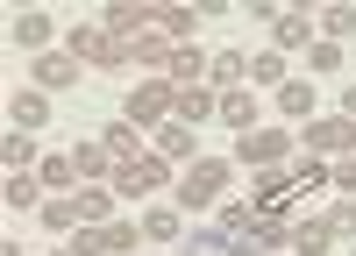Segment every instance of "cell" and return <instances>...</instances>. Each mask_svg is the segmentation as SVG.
Segmentation results:
<instances>
[{
	"mask_svg": "<svg viewBox=\"0 0 356 256\" xmlns=\"http://www.w3.org/2000/svg\"><path fill=\"white\" fill-rule=\"evenodd\" d=\"M164 178H171V157H157V150H143V157H129V164H114V192H164Z\"/></svg>",
	"mask_w": 356,
	"mask_h": 256,
	"instance_id": "obj_1",
	"label": "cell"
},
{
	"mask_svg": "<svg viewBox=\"0 0 356 256\" xmlns=\"http://www.w3.org/2000/svg\"><path fill=\"white\" fill-rule=\"evenodd\" d=\"M72 57L79 65H129V43L114 28H72Z\"/></svg>",
	"mask_w": 356,
	"mask_h": 256,
	"instance_id": "obj_2",
	"label": "cell"
},
{
	"mask_svg": "<svg viewBox=\"0 0 356 256\" xmlns=\"http://www.w3.org/2000/svg\"><path fill=\"white\" fill-rule=\"evenodd\" d=\"M221 192H228V164L207 157V164H193V171H186V207H214Z\"/></svg>",
	"mask_w": 356,
	"mask_h": 256,
	"instance_id": "obj_3",
	"label": "cell"
},
{
	"mask_svg": "<svg viewBox=\"0 0 356 256\" xmlns=\"http://www.w3.org/2000/svg\"><path fill=\"white\" fill-rule=\"evenodd\" d=\"M178 107V85H136L129 93V121L143 128V121H164V114Z\"/></svg>",
	"mask_w": 356,
	"mask_h": 256,
	"instance_id": "obj_4",
	"label": "cell"
},
{
	"mask_svg": "<svg viewBox=\"0 0 356 256\" xmlns=\"http://www.w3.org/2000/svg\"><path fill=\"white\" fill-rule=\"evenodd\" d=\"M278 157H285V135H278V128H250V135H243V164L278 171Z\"/></svg>",
	"mask_w": 356,
	"mask_h": 256,
	"instance_id": "obj_5",
	"label": "cell"
},
{
	"mask_svg": "<svg viewBox=\"0 0 356 256\" xmlns=\"http://www.w3.org/2000/svg\"><path fill=\"white\" fill-rule=\"evenodd\" d=\"M307 36H314V15H300V8H278V15H271V43H278V50H300Z\"/></svg>",
	"mask_w": 356,
	"mask_h": 256,
	"instance_id": "obj_6",
	"label": "cell"
},
{
	"mask_svg": "<svg viewBox=\"0 0 356 256\" xmlns=\"http://www.w3.org/2000/svg\"><path fill=\"white\" fill-rule=\"evenodd\" d=\"M29 78H36V85H79V57L72 50H50V57H36Z\"/></svg>",
	"mask_w": 356,
	"mask_h": 256,
	"instance_id": "obj_7",
	"label": "cell"
},
{
	"mask_svg": "<svg viewBox=\"0 0 356 256\" xmlns=\"http://www.w3.org/2000/svg\"><path fill=\"white\" fill-rule=\"evenodd\" d=\"M349 142H356V121H314V128H307V150H321V157L349 150Z\"/></svg>",
	"mask_w": 356,
	"mask_h": 256,
	"instance_id": "obj_8",
	"label": "cell"
},
{
	"mask_svg": "<svg viewBox=\"0 0 356 256\" xmlns=\"http://www.w3.org/2000/svg\"><path fill=\"white\" fill-rule=\"evenodd\" d=\"M214 114H221L235 135H250V128H257V100L243 93V85H235V93H221V107H214Z\"/></svg>",
	"mask_w": 356,
	"mask_h": 256,
	"instance_id": "obj_9",
	"label": "cell"
},
{
	"mask_svg": "<svg viewBox=\"0 0 356 256\" xmlns=\"http://www.w3.org/2000/svg\"><path fill=\"white\" fill-rule=\"evenodd\" d=\"M328 242H335V228H328V221H300V228H292V249H300V256H321Z\"/></svg>",
	"mask_w": 356,
	"mask_h": 256,
	"instance_id": "obj_10",
	"label": "cell"
},
{
	"mask_svg": "<svg viewBox=\"0 0 356 256\" xmlns=\"http://www.w3.org/2000/svg\"><path fill=\"white\" fill-rule=\"evenodd\" d=\"M214 107H221L214 93H200V85H186V93H178V107H171V114H178V121H186V128H193V121H207V114H214Z\"/></svg>",
	"mask_w": 356,
	"mask_h": 256,
	"instance_id": "obj_11",
	"label": "cell"
},
{
	"mask_svg": "<svg viewBox=\"0 0 356 256\" xmlns=\"http://www.w3.org/2000/svg\"><path fill=\"white\" fill-rule=\"evenodd\" d=\"M207 65H214V57H200V50H193V43H178V50H171V65H164V71H171V78H178V85H186V78H200V71H207Z\"/></svg>",
	"mask_w": 356,
	"mask_h": 256,
	"instance_id": "obj_12",
	"label": "cell"
},
{
	"mask_svg": "<svg viewBox=\"0 0 356 256\" xmlns=\"http://www.w3.org/2000/svg\"><path fill=\"white\" fill-rule=\"evenodd\" d=\"M43 93H15V114H8V128H43Z\"/></svg>",
	"mask_w": 356,
	"mask_h": 256,
	"instance_id": "obj_13",
	"label": "cell"
},
{
	"mask_svg": "<svg viewBox=\"0 0 356 256\" xmlns=\"http://www.w3.org/2000/svg\"><path fill=\"white\" fill-rule=\"evenodd\" d=\"M186 150H193V128H186V121H164V128H157V157H171V164H178Z\"/></svg>",
	"mask_w": 356,
	"mask_h": 256,
	"instance_id": "obj_14",
	"label": "cell"
},
{
	"mask_svg": "<svg viewBox=\"0 0 356 256\" xmlns=\"http://www.w3.org/2000/svg\"><path fill=\"white\" fill-rule=\"evenodd\" d=\"M72 221H86V207H79V199H43V228H57V235H65Z\"/></svg>",
	"mask_w": 356,
	"mask_h": 256,
	"instance_id": "obj_15",
	"label": "cell"
},
{
	"mask_svg": "<svg viewBox=\"0 0 356 256\" xmlns=\"http://www.w3.org/2000/svg\"><path fill=\"white\" fill-rule=\"evenodd\" d=\"M43 36H50V15H36V8H29V15H15V43H22V50H36Z\"/></svg>",
	"mask_w": 356,
	"mask_h": 256,
	"instance_id": "obj_16",
	"label": "cell"
},
{
	"mask_svg": "<svg viewBox=\"0 0 356 256\" xmlns=\"http://www.w3.org/2000/svg\"><path fill=\"white\" fill-rule=\"evenodd\" d=\"M107 150H114V164L143 157V142H136V121H114V128H107Z\"/></svg>",
	"mask_w": 356,
	"mask_h": 256,
	"instance_id": "obj_17",
	"label": "cell"
},
{
	"mask_svg": "<svg viewBox=\"0 0 356 256\" xmlns=\"http://www.w3.org/2000/svg\"><path fill=\"white\" fill-rule=\"evenodd\" d=\"M314 28H328V43H335V36H349V28H356V8H342V0H335V8L314 15Z\"/></svg>",
	"mask_w": 356,
	"mask_h": 256,
	"instance_id": "obj_18",
	"label": "cell"
},
{
	"mask_svg": "<svg viewBox=\"0 0 356 256\" xmlns=\"http://www.w3.org/2000/svg\"><path fill=\"white\" fill-rule=\"evenodd\" d=\"M100 242H107L114 256H129V249L143 242V228H129V221H107V228H100Z\"/></svg>",
	"mask_w": 356,
	"mask_h": 256,
	"instance_id": "obj_19",
	"label": "cell"
},
{
	"mask_svg": "<svg viewBox=\"0 0 356 256\" xmlns=\"http://www.w3.org/2000/svg\"><path fill=\"white\" fill-rule=\"evenodd\" d=\"M278 114H314V85H278Z\"/></svg>",
	"mask_w": 356,
	"mask_h": 256,
	"instance_id": "obj_20",
	"label": "cell"
},
{
	"mask_svg": "<svg viewBox=\"0 0 356 256\" xmlns=\"http://www.w3.org/2000/svg\"><path fill=\"white\" fill-rule=\"evenodd\" d=\"M200 22V8H157V28H164V36L178 43V36H186V28Z\"/></svg>",
	"mask_w": 356,
	"mask_h": 256,
	"instance_id": "obj_21",
	"label": "cell"
},
{
	"mask_svg": "<svg viewBox=\"0 0 356 256\" xmlns=\"http://www.w3.org/2000/svg\"><path fill=\"white\" fill-rule=\"evenodd\" d=\"M143 235L150 242H178V207H157L150 221H143Z\"/></svg>",
	"mask_w": 356,
	"mask_h": 256,
	"instance_id": "obj_22",
	"label": "cell"
},
{
	"mask_svg": "<svg viewBox=\"0 0 356 256\" xmlns=\"http://www.w3.org/2000/svg\"><path fill=\"white\" fill-rule=\"evenodd\" d=\"M72 157H79V178H100L114 150H107V142H86V150H72Z\"/></svg>",
	"mask_w": 356,
	"mask_h": 256,
	"instance_id": "obj_23",
	"label": "cell"
},
{
	"mask_svg": "<svg viewBox=\"0 0 356 256\" xmlns=\"http://www.w3.org/2000/svg\"><path fill=\"white\" fill-rule=\"evenodd\" d=\"M250 78H257V85H278V78H285V57H278V50L250 57Z\"/></svg>",
	"mask_w": 356,
	"mask_h": 256,
	"instance_id": "obj_24",
	"label": "cell"
},
{
	"mask_svg": "<svg viewBox=\"0 0 356 256\" xmlns=\"http://www.w3.org/2000/svg\"><path fill=\"white\" fill-rule=\"evenodd\" d=\"M36 178H43V185H72V178H79V157H43Z\"/></svg>",
	"mask_w": 356,
	"mask_h": 256,
	"instance_id": "obj_25",
	"label": "cell"
},
{
	"mask_svg": "<svg viewBox=\"0 0 356 256\" xmlns=\"http://www.w3.org/2000/svg\"><path fill=\"white\" fill-rule=\"evenodd\" d=\"M114 199H122V192H100V185H93V192H79V207H86V221H100V228H107Z\"/></svg>",
	"mask_w": 356,
	"mask_h": 256,
	"instance_id": "obj_26",
	"label": "cell"
},
{
	"mask_svg": "<svg viewBox=\"0 0 356 256\" xmlns=\"http://www.w3.org/2000/svg\"><path fill=\"white\" fill-rule=\"evenodd\" d=\"M36 185H43V178H29V171H8V192H0V199H8V207H29V199H36Z\"/></svg>",
	"mask_w": 356,
	"mask_h": 256,
	"instance_id": "obj_27",
	"label": "cell"
},
{
	"mask_svg": "<svg viewBox=\"0 0 356 256\" xmlns=\"http://www.w3.org/2000/svg\"><path fill=\"white\" fill-rule=\"evenodd\" d=\"M307 65H314V71H342V43H328V36H321V43L307 50Z\"/></svg>",
	"mask_w": 356,
	"mask_h": 256,
	"instance_id": "obj_28",
	"label": "cell"
},
{
	"mask_svg": "<svg viewBox=\"0 0 356 256\" xmlns=\"http://www.w3.org/2000/svg\"><path fill=\"white\" fill-rule=\"evenodd\" d=\"M29 150H36V142H29V128H8V142H0V157H8V171H15V164H29Z\"/></svg>",
	"mask_w": 356,
	"mask_h": 256,
	"instance_id": "obj_29",
	"label": "cell"
},
{
	"mask_svg": "<svg viewBox=\"0 0 356 256\" xmlns=\"http://www.w3.org/2000/svg\"><path fill=\"white\" fill-rule=\"evenodd\" d=\"M186 256H228V235H221V228H207V235L186 242Z\"/></svg>",
	"mask_w": 356,
	"mask_h": 256,
	"instance_id": "obj_30",
	"label": "cell"
},
{
	"mask_svg": "<svg viewBox=\"0 0 356 256\" xmlns=\"http://www.w3.org/2000/svg\"><path fill=\"white\" fill-rule=\"evenodd\" d=\"M328 228H335V235H356V199H335V207H328Z\"/></svg>",
	"mask_w": 356,
	"mask_h": 256,
	"instance_id": "obj_31",
	"label": "cell"
},
{
	"mask_svg": "<svg viewBox=\"0 0 356 256\" xmlns=\"http://www.w3.org/2000/svg\"><path fill=\"white\" fill-rule=\"evenodd\" d=\"M321 185H328V171H321V164H300V171H292V192H321Z\"/></svg>",
	"mask_w": 356,
	"mask_h": 256,
	"instance_id": "obj_32",
	"label": "cell"
},
{
	"mask_svg": "<svg viewBox=\"0 0 356 256\" xmlns=\"http://www.w3.org/2000/svg\"><path fill=\"white\" fill-rule=\"evenodd\" d=\"M72 256H107V242H100V228H79V235H72Z\"/></svg>",
	"mask_w": 356,
	"mask_h": 256,
	"instance_id": "obj_33",
	"label": "cell"
},
{
	"mask_svg": "<svg viewBox=\"0 0 356 256\" xmlns=\"http://www.w3.org/2000/svg\"><path fill=\"white\" fill-rule=\"evenodd\" d=\"M207 71H214V78L228 85V78H243V57H235V50H221V57H214V65H207Z\"/></svg>",
	"mask_w": 356,
	"mask_h": 256,
	"instance_id": "obj_34",
	"label": "cell"
},
{
	"mask_svg": "<svg viewBox=\"0 0 356 256\" xmlns=\"http://www.w3.org/2000/svg\"><path fill=\"white\" fill-rule=\"evenodd\" d=\"M335 185H342V192L356 199V164H335Z\"/></svg>",
	"mask_w": 356,
	"mask_h": 256,
	"instance_id": "obj_35",
	"label": "cell"
},
{
	"mask_svg": "<svg viewBox=\"0 0 356 256\" xmlns=\"http://www.w3.org/2000/svg\"><path fill=\"white\" fill-rule=\"evenodd\" d=\"M342 121H356V85H342Z\"/></svg>",
	"mask_w": 356,
	"mask_h": 256,
	"instance_id": "obj_36",
	"label": "cell"
}]
</instances>
